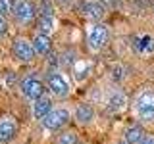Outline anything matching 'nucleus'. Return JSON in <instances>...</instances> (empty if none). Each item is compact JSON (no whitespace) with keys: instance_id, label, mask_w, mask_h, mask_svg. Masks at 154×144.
I'll return each instance as SVG.
<instances>
[{"instance_id":"obj_1","label":"nucleus","mask_w":154,"mask_h":144,"mask_svg":"<svg viewBox=\"0 0 154 144\" xmlns=\"http://www.w3.org/2000/svg\"><path fill=\"white\" fill-rule=\"evenodd\" d=\"M133 112L143 123L154 121V90H143L133 100Z\"/></svg>"},{"instance_id":"obj_2","label":"nucleus","mask_w":154,"mask_h":144,"mask_svg":"<svg viewBox=\"0 0 154 144\" xmlns=\"http://www.w3.org/2000/svg\"><path fill=\"white\" fill-rule=\"evenodd\" d=\"M108 37H110V31H108V25L106 23H89L87 27V35H85V42H87V48L89 52H100L102 48L106 46L108 42Z\"/></svg>"},{"instance_id":"obj_3","label":"nucleus","mask_w":154,"mask_h":144,"mask_svg":"<svg viewBox=\"0 0 154 144\" xmlns=\"http://www.w3.org/2000/svg\"><path fill=\"white\" fill-rule=\"evenodd\" d=\"M19 92L25 100L29 102H35V100L45 96V83L37 73H27L19 81Z\"/></svg>"},{"instance_id":"obj_4","label":"nucleus","mask_w":154,"mask_h":144,"mask_svg":"<svg viewBox=\"0 0 154 144\" xmlns=\"http://www.w3.org/2000/svg\"><path fill=\"white\" fill-rule=\"evenodd\" d=\"M46 85H48V90L54 98H60L64 100L71 94V81L64 71H50L46 77Z\"/></svg>"},{"instance_id":"obj_5","label":"nucleus","mask_w":154,"mask_h":144,"mask_svg":"<svg viewBox=\"0 0 154 144\" xmlns=\"http://www.w3.org/2000/svg\"><path fill=\"white\" fill-rule=\"evenodd\" d=\"M38 16V6L33 0H16L12 17L16 19L19 25H31Z\"/></svg>"},{"instance_id":"obj_6","label":"nucleus","mask_w":154,"mask_h":144,"mask_svg":"<svg viewBox=\"0 0 154 144\" xmlns=\"http://www.w3.org/2000/svg\"><path fill=\"white\" fill-rule=\"evenodd\" d=\"M12 56L16 58L17 62H21V64H31L37 58V52H35V48H33L31 38H25V37L14 38L12 40Z\"/></svg>"},{"instance_id":"obj_7","label":"nucleus","mask_w":154,"mask_h":144,"mask_svg":"<svg viewBox=\"0 0 154 144\" xmlns=\"http://www.w3.org/2000/svg\"><path fill=\"white\" fill-rule=\"evenodd\" d=\"M69 119H71V112L67 108H54L41 123L46 131H60L69 123Z\"/></svg>"},{"instance_id":"obj_8","label":"nucleus","mask_w":154,"mask_h":144,"mask_svg":"<svg viewBox=\"0 0 154 144\" xmlns=\"http://www.w3.org/2000/svg\"><path fill=\"white\" fill-rule=\"evenodd\" d=\"M81 12H83V16L89 19L91 23H100L106 16V8L98 0H87L83 4V8H81Z\"/></svg>"},{"instance_id":"obj_9","label":"nucleus","mask_w":154,"mask_h":144,"mask_svg":"<svg viewBox=\"0 0 154 144\" xmlns=\"http://www.w3.org/2000/svg\"><path fill=\"white\" fill-rule=\"evenodd\" d=\"M17 134V121L12 115H2L0 117V144H6L14 140V136Z\"/></svg>"},{"instance_id":"obj_10","label":"nucleus","mask_w":154,"mask_h":144,"mask_svg":"<svg viewBox=\"0 0 154 144\" xmlns=\"http://www.w3.org/2000/svg\"><path fill=\"white\" fill-rule=\"evenodd\" d=\"M73 119L79 125H91L96 119V112L91 104H79L73 112Z\"/></svg>"},{"instance_id":"obj_11","label":"nucleus","mask_w":154,"mask_h":144,"mask_svg":"<svg viewBox=\"0 0 154 144\" xmlns=\"http://www.w3.org/2000/svg\"><path fill=\"white\" fill-rule=\"evenodd\" d=\"M54 110V104H52V98H48V96H42V98H38L33 102V117L37 119V121H42V119L46 117L48 113Z\"/></svg>"},{"instance_id":"obj_12","label":"nucleus","mask_w":154,"mask_h":144,"mask_svg":"<svg viewBox=\"0 0 154 144\" xmlns=\"http://www.w3.org/2000/svg\"><path fill=\"white\" fill-rule=\"evenodd\" d=\"M33 48H35L37 56H46L48 52L52 50V38L48 35H42V33H35L31 38Z\"/></svg>"},{"instance_id":"obj_13","label":"nucleus","mask_w":154,"mask_h":144,"mask_svg":"<svg viewBox=\"0 0 154 144\" xmlns=\"http://www.w3.org/2000/svg\"><path fill=\"white\" fill-rule=\"evenodd\" d=\"M144 136H146V133H144V129L141 127V125H131V127H127L125 133H123V142H127V144H141Z\"/></svg>"},{"instance_id":"obj_14","label":"nucleus","mask_w":154,"mask_h":144,"mask_svg":"<svg viewBox=\"0 0 154 144\" xmlns=\"http://www.w3.org/2000/svg\"><path fill=\"white\" fill-rule=\"evenodd\" d=\"M58 27V21L54 16H38L37 19V33H42V35H48L50 37L52 33L56 31Z\"/></svg>"},{"instance_id":"obj_15","label":"nucleus","mask_w":154,"mask_h":144,"mask_svg":"<svg viewBox=\"0 0 154 144\" xmlns=\"http://www.w3.org/2000/svg\"><path fill=\"white\" fill-rule=\"evenodd\" d=\"M108 108L112 112H123L127 108V96H125L122 90H114L112 94L108 96Z\"/></svg>"},{"instance_id":"obj_16","label":"nucleus","mask_w":154,"mask_h":144,"mask_svg":"<svg viewBox=\"0 0 154 144\" xmlns=\"http://www.w3.org/2000/svg\"><path fill=\"white\" fill-rule=\"evenodd\" d=\"M56 144H79V136H77V133H73V131H66V133L58 134Z\"/></svg>"},{"instance_id":"obj_17","label":"nucleus","mask_w":154,"mask_h":144,"mask_svg":"<svg viewBox=\"0 0 154 144\" xmlns=\"http://www.w3.org/2000/svg\"><path fill=\"white\" fill-rule=\"evenodd\" d=\"M14 6H16V0H0V16H4V17L12 16Z\"/></svg>"},{"instance_id":"obj_18","label":"nucleus","mask_w":154,"mask_h":144,"mask_svg":"<svg viewBox=\"0 0 154 144\" xmlns=\"http://www.w3.org/2000/svg\"><path fill=\"white\" fill-rule=\"evenodd\" d=\"M37 6H38V16H54V10H52L48 0H41V4H37Z\"/></svg>"},{"instance_id":"obj_19","label":"nucleus","mask_w":154,"mask_h":144,"mask_svg":"<svg viewBox=\"0 0 154 144\" xmlns=\"http://www.w3.org/2000/svg\"><path fill=\"white\" fill-rule=\"evenodd\" d=\"M8 29H10V21H8V17H4V16H0V37H4L8 33Z\"/></svg>"},{"instance_id":"obj_20","label":"nucleus","mask_w":154,"mask_h":144,"mask_svg":"<svg viewBox=\"0 0 154 144\" xmlns=\"http://www.w3.org/2000/svg\"><path fill=\"white\" fill-rule=\"evenodd\" d=\"M141 144H154V134H146V136L143 138Z\"/></svg>"},{"instance_id":"obj_21","label":"nucleus","mask_w":154,"mask_h":144,"mask_svg":"<svg viewBox=\"0 0 154 144\" xmlns=\"http://www.w3.org/2000/svg\"><path fill=\"white\" fill-rule=\"evenodd\" d=\"M56 2H58V4H69L71 0H56Z\"/></svg>"},{"instance_id":"obj_22","label":"nucleus","mask_w":154,"mask_h":144,"mask_svg":"<svg viewBox=\"0 0 154 144\" xmlns=\"http://www.w3.org/2000/svg\"><path fill=\"white\" fill-rule=\"evenodd\" d=\"M122 144H127V142H122Z\"/></svg>"}]
</instances>
